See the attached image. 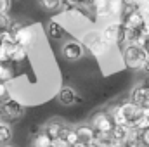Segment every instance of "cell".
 Returning a JSON list of instances; mask_svg holds the SVG:
<instances>
[{"instance_id": "1", "label": "cell", "mask_w": 149, "mask_h": 147, "mask_svg": "<svg viewBox=\"0 0 149 147\" xmlns=\"http://www.w3.org/2000/svg\"><path fill=\"white\" fill-rule=\"evenodd\" d=\"M121 57L127 68L135 69V71H142L146 61L149 59V54L144 47H137V45H127L121 49Z\"/></svg>"}, {"instance_id": "2", "label": "cell", "mask_w": 149, "mask_h": 147, "mask_svg": "<svg viewBox=\"0 0 149 147\" xmlns=\"http://www.w3.org/2000/svg\"><path fill=\"white\" fill-rule=\"evenodd\" d=\"M81 45L83 47H87L95 57H104L109 50H111V47L102 40L101 37V31H97V30H90V31H85L83 33V37H81Z\"/></svg>"}, {"instance_id": "3", "label": "cell", "mask_w": 149, "mask_h": 147, "mask_svg": "<svg viewBox=\"0 0 149 147\" xmlns=\"http://www.w3.org/2000/svg\"><path fill=\"white\" fill-rule=\"evenodd\" d=\"M24 116V106L16 101L14 97H7L3 101H0V118L3 123H12V121H17Z\"/></svg>"}, {"instance_id": "4", "label": "cell", "mask_w": 149, "mask_h": 147, "mask_svg": "<svg viewBox=\"0 0 149 147\" xmlns=\"http://www.w3.org/2000/svg\"><path fill=\"white\" fill-rule=\"evenodd\" d=\"M12 37H14V42H16L17 45H21V47H24V49H30V47H33L35 42H37V30H35L33 26L23 24Z\"/></svg>"}, {"instance_id": "5", "label": "cell", "mask_w": 149, "mask_h": 147, "mask_svg": "<svg viewBox=\"0 0 149 147\" xmlns=\"http://www.w3.org/2000/svg\"><path fill=\"white\" fill-rule=\"evenodd\" d=\"M120 30H121V23H120V19H118V21H111V23H108V24L101 30V37H102V40H104L111 49L116 45V42H118Z\"/></svg>"}, {"instance_id": "6", "label": "cell", "mask_w": 149, "mask_h": 147, "mask_svg": "<svg viewBox=\"0 0 149 147\" xmlns=\"http://www.w3.org/2000/svg\"><path fill=\"white\" fill-rule=\"evenodd\" d=\"M118 106H120L121 114H123V116H125V119H127V128H132L134 121L142 114V107L135 106V104H134V102H130V101H125V102H121V104H118Z\"/></svg>"}, {"instance_id": "7", "label": "cell", "mask_w": 149, "mask_h": 147, "mask_svg": "<svg viewBox=\"0 0 149 147\" xmlns=\"http://www.w3.org/2000/svg\"><path fill=\"white\" fill-rule=\"evenodd\" d=\"M63 57L68 61H78L83 57V45L76 40H70L63 45Z\"/></svg>"}, {"instance_id": "8", "label": "cell", "mask_w": 149, "mask_h": 147, "mask_svg": "<svg viewBox=\"0 0 149 147\" xmlns=\"http://www.w3.org/2000/svg\"><path fill=\"white\" fill-rule=\"evenodd\" d=\"M120 23H121V26L123 28H127V30H141L146 23H144V16L135 9V10H132V12H128L127 16H123L121 19H120Z\"/></svg>"}, {"instance_id": "9", "label": "cell", "mask_w": 149, "mask_h": 147, "mask_svg": "<svg viewBox=\"0 0 149 147\" xmlns=\"http://www.w3.org/2000/svg\"><path fill=\"white\" fill-rule=\"evenodd\" d=\"M90 126L94 128V132H106V133H109L114 125H113L111 118L108 116V112H97V114L92 118Z\"/></svg>"}, {"instance_id": "10", "label": "cell", "mask_w": 149, "mask_h": 147, "mask_svg": "<svg viewBox=\"0 0 149 147\" xmlns=\"http://www.w3.org/2000/svg\"><path fill=\"white\" fill-rule=\"evenodd\" d=\"M57 101L63 106H73L74 102H81V99L76 95V92H74L73 88H70V87H63L57 92Z\"/></svg>"}, {"instance_id": "11", "label": "cell", "mask_w": 149, "mask_h": 147, "mask_svg": "<svg viewBox=\"0 0 149 147\" xmlns=\"http://www.w3.org/2000/svg\"><path fill=\"white\" fill-rule=\"evenodd\" d=\"M148 99H149V90L142 85V83L137 85V87L132 90V94H130V102H134V104L139 106V107H142Z\"/></svg>"}, {"instance_id": "12", "label": "cell", "mask_w": 149, "mask_h": 147, "mask_svg": "<svg viewBox=\"0 0 149 147\" xmlns=\"http://www.w3.org/2000/svg\"><path fill=\"white\" fill-rule=\"evenodd\" d=\"M63 126H64V123L63 121H59V119H54V121H49L45 126H43V133L52 140V139H57L59 135H61V130H63Z\"/></svg>"}, {"instance_id": "13", "label": "cell", "mask_w": 149, "mask_h": 147, "mask_svg": "<svg viewBox=\"0 0 149 147\" xmlns=\"http://www.w3.org/2000/svg\"><path fill=\"white\" fill-rule=\"evenodd\" d=\"M74 132H76V135H78V140H81V142H85V144H88V142H92L94 140V128L90 126V125H80V126H76L74 128Z\"/></svg>"}, {"instance_id": "14", "label": "cell", "mask_w": 149, "mask_h": 147, "mask_svg": "<svg viewBox=\"0 0 149 147\" xmlns=\"http://www.w3.org/2000/svg\"><path fill=\"white\" fill-rule=\"evenodd\" d=\"M47 35L52 40H61V38H64L66 31H64V26L59 21H50L49 26H47Z\"/></svg>"}, {"instance_id": "15", "label": "cell", "mask_w": 149, "mask_h": 147, "mask_svg": "<svg viewBox=\"0 0 149 147\" xmlns=\"http://www.w3.org/2000/svg\"><path fill=\"white\" fill-rule=\"evenodd\" d=\"M12 139V128H10V125L9 123H0V144H7L9 140Z\"/></svg>"}, {"instance_id": "16", "label": "cell", "mask_w": 149, "mask_h": 147, "mask_svg": "<svg viewBox=\"0 0 149 147\" xmlns=\"http://www.w3.org/2000/svg\"><path fill=\"white\" fill-rule=\"evenodd\" d=\"M31 147H52V146H50V139H49L43 132H38L37 135L33 137Z\"/></svg>"}, {"instance_id": "17", "label": "cell", "mask_w": 149, "mask_h": 147, "mask_svg": "<svg viewBox=\"0 0 149 147\" xmlns=\"http://www.w3.org/2000/svg\"><path fill=\"white\" fill-rule=\"evenodd\" d=\"M59 3H61V0H40V5H42L43 9H47V10H56V9H59Z\"/></svg>"}, {"instance_id": "18", "label": "cell", "mask_w": 149, "mask_h": 147, "mask_svg": "<svg viewBox=\"0 0 149 147\" xmlns=\"http://www.w3.org/2000/svg\"><path fill=\"white\" fill-rule=\"evenodd\" d=\"M12 7V0H0V14H9Z\"/></svg>"}, {"instance_id": "19", "label": "cell", "mask_w": 149, "mask_h": 147, "mask_svg": "<svg viewBox=\"0 0 149 147\" xmlns=\"http://www.w3.org/2000/svg\"><path fill=\"white\" fill-rule=\"evenodd\" d=\"M50 146H52V147H70L68 144H66V140H64V139H61V137L52 139V140H50Z\"/></svg>"}, {"instance_id": "20", "label": "cell", "mask_w": 149, "mask_h": 147, "mask_svg": "<svg viewBox=\"0 0 149 147\" xmlns=\"http://www.w3.org/2000/svg\"><path fill=\"white\" fill-rule=\"evenodd\" d=\"M9 97V88H7V83H0V101L7 99Z\"/></svg>"}, {"instance_id": "21", "label": "cell", "mask_w": 149, "mask_h": 147, "mask_svg": "<svg viewBox=\"0 0 149 147\" xmlns=\"http://www.w3.org/2000/svg\"><path fill=\"white\" fill-rule=\"evenodd\" d=\"M70 2L74 3V5H78V7H85V5H88L90 0H70Z\"/></svg>"}, {"instance_id": "22", "label": "cell", "mask_w": 149, "mask_h": 147, "mask_svg": "<svg viewBox=\"0 0 149 147\" xmlns=\"http://www.w3.org/2000/svg\"><path fill=\"white\" fill-rule=\"evenodd\" d=\"M142 71H144V73H146V74L149 76V59L146 61V64H144V68H142Z\"/></svg>"}, {"instance_id": "23", "label": "cell", "mask_w": 149, "mask_h": 147, "mask_svg": "<svg viewBox=\"0 0 149 147\" xmlns=\"http://www.w3.org/2000/svg\"><path fill=\"white\" fill-rule=\"evenodd\" d=\"M73 147H87V144H85V142H81V140H78Z\"/></svg>"}, {"instance_id": "24", "label": "cell", "mask_w": 149, "mask_h": 147, "mask_svg": "<svg viewBox=\"0 0 149 147\" xmlns=\"http://www.w3.org/2000/svg\"><path fill=\"white\" fill-rule=\"evenodd\" d=\"M142 85H144V87H146V88L149 90V76L146 78V80H144V81H142Z\"/></svg>"}, {"instance_id": "25", "label": "cell", "mask_w": 149, "mask_h": 147, "mask_svg": "<svg viewBox=\"0 0 149 147\" xmlns=\"http://www.w3.org/2000/svg\"><path fill=\"white\" fill-rule=\"evenodd\" d=\"M0 147H9V146H0Z\"/></svg>"}, {"instance_id": "26", "label": "cell", "mask_w": 149, "mask_h": 147, "mask_svg": "<svg viewBox=\"0 0 149 147\" xmlns=\"http://www.w3.org/2000/svg\"><path fill=\"white\" fill-rule=\"evenodd\" d=\"M0 123H2V118H0Z\"/></svg>"}, {"instance_id": "27", "label": "cell", "mask_w": 149, "mask_h": 147, "mask_svg": "<svg viewBox=\"0 0 149 147\" xmlns=\"http://www.w3.org/2000/svg\"><path fill=\"white\" fill-rule=\"evenodd\" d=\"M0 146H2V144H0Z\"/></svg>"}]
</instances>
